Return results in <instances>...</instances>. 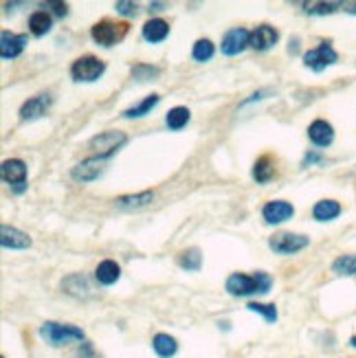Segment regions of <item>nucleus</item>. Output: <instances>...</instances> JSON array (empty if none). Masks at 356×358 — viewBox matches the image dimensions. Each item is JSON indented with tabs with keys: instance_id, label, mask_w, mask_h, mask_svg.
I'll list each match as a JSON object with an SVG mask.
<instances>
[{
	"instance_id": "f257e3e1",
	"label": "nucleus",
	"mask_w": 356,
	"mask_h": 358,
	"mask_svg": "<svg viewBox=\"0 0 356 358\" xmlns=\"http://www.w3.org/2000/svg\"><path fill=\"white\" fill-rule=\"evenodd\" d=\"M227 292L231 297H251V294H266L273 288V277L264 270H257L253 275L246 272H231L225 283Z\"/></svg>"
},
{
	"instance_id": "f03ea898",
	"label": "nucleus",
	"mask_w": 356,
	"mask_h": 358,
	"mask_svg": "<svg viewBox=\"0 0 356 358\" xmlns=\"http://www.w3.org/2000/svg\"><path fill=\"white\" fill-rule=\"evenodd\" d=\"M40 339L49 343L51 347H64L68 343H77L86 339L81 328L73 323H58V321H44L40 325Z\"/></svg>"
},
{
	"instance_id": "7ed1b4c3",
	"label": "nucleus",
	"mask_w": 356,
	"mask_h": 358,
	"mask_svg": "<svg viewBox=\"0 0 356 358\" xmlns=\"http://www.w3.org/2000/svg\"><path fill=\"white\" fill-rule=\"evenodd\" d=\"M128 143V134L121 130H106L92 136L88 141V150H92V159L108 161L112 154H117Z\"/></svg>"
},
{
	"instance_id": "20e7f679",
	"label": "nucleus",
	"mask_w": 356,
	"mask_h": 358,
	"mask_svg": "<svg viewBox=\"0 0 356 358\" xmlns=\"http://www.w3.org/2000/svg\"><path fill=\"white\" fill-rule=\"evenodd\" d=\"M128 31H130L128 23H114V20H110V18H103L90 27V38L95 44H99L103 49H110L114 44H119V42L128 36Z\"/></svg>"
},
{
	"instance_id": "39448f33",
	"label": "nucleus",
	"mask_w": 356,
	"mask_h": 358,
	"mask_svg": "<svg viewBox=\"0 0 356 358\" xmlns=\"http://www.w3.org/2000/svg\"><path fill=\"white\" fill-rule=\"evenodd\" d=\"M106 73V62L95 55H81L71 64V77L77 84L97 81Z\"/></svg>"
},
{
	"instance_id": "423d86ee",
	"label": "nucleus",
	"mask_w": 356,
	"mask_h": 358,
	"mask_svg": "<svg viewBox=\"0 0 356 358\" xmlns=\"http://www.w3.org/2000/svg\"><path fill=\"white\" fill-rule=\"evenodd\" d=\"M0 174H3V181L12 187L14 194H25L27 192V174H29V167L23 159H7L0 167Z\"/></svg>"
},
{
	"instance_id": "0eeeda50",
	"label": "nucleus",
	"mask_w": 356,
	"mask_h": 358,
	"mask_svg": "<svg viewBox=\"0 0 356 358\" xmlns=\"http://www.w3.org/2000/svg\"><path fill=\"white\" fill-rule=\"evenodd\" d=\"M337 62H339V53L334 51V47L328 40H323L317 49H310V51H306V55H303V66L315 73L326 71L328 66L337 64Z\"/></svg>"
},
{
	"instance_id": "6e6552de",
	"label": "nucleus",
	"mask_w": 356,
	"mask_h": 358,
	"mask_svg": "<svg viewBox=\"0 0 356 358\" xmlns=\"http://www.w3.org/2000/svg\"><path fill=\"white\" fill-rule=\"evenodd\" d=\"M308 244L310 238L301 233H277L268 240V248L275 251L277 255H295V253L303 251Z\"/></svg>"
},
{
	"instance_id": "1a4fd4ad",
	"label": "nucleus",
	"mask_w": 356,
	"mask_h": 358,
	"mask_svg": "<svg viewBox=\"0 0 356 358\" xmlns=\"http://www.w3.org/2000/svg\"><path fill=\"white\" fill-rule=\"evenodd\" d=\"M249 47H251V31L244 27L229 29L222 36V42H220V51H222V55L227 57H236L240 53H244Z\"/></svg>"
},
{
	"instance_id": "9d476101",
	"label": "nucleus",
	"mask_w": 356,
	"mask_h": 358,
	"mask_svg": "<svg viewBox=\"0 0 356 358\" xmlns=\"http://www.w3.org/2000/svg\"><path fill=\"white\" fill-rule=\"evenodd\" d=\"M51 106H53V94H51V92H40V94L31 97L29 101H25L23 106H20V112H18L20 121H25V123L38 121V119L44 117Z\"/></svg>"
},
{
	"instance_id": "9b49d317",
	"label": "nucleus",
	"mask_w": 356,
	"mask_h": 358,
	"mask_svg": "<svg viewBox=\"0 0 356 358\" xmlns=\"http://www.w3.org/2000/svg\"><path fill=\"white\" fill-rule=\"evenodd\" d=\"M295 216V207L288 200H268V203L262 207V218H264L266 225H281L288 222V220Z\"/></svg>"
},
{
	"instance_id": "f8f14e48",
	"label": "nucleus",
	"mask_w": 356,
	"mask_h": 358,
	"mask_svg": "<svg viewBox=\"0 0 356 358\" xmlns=\"http://www.w3.org/2000/svg\"><path fill=\"white\" fill-rule=\"evenodd\" d=\"M29 36L27 34H12V31H3L0 34V57L16 60L23 55V51L27 49Z\"/></svg>"
},
{
	"instance_id": "ddd939ff",
	"label": "nucleus",
	"mask_w": 356,
	"mask_h": 358,
	"mask_svg": "<svg viewBox=\"0 0 356 358\" xmlns=\"http://www.w3.org/2000/svg\"><path fill=\"white\" fill-rule=\"evenodd\" d=\"M279 40V31L270 25H259L251 31V49L259 51V53H264V51L273 49Z\"/></svg>"
},
{
	"instance_id": "4468645a",
	"label": "nucleus",
	"mask_w": 356,
	"mask_h": 358,
	"mask_svg": "<svg viewBox=\"0 0 356 358\" xmlns=\"http://www.w3.org/2000/svg\"><path fill=\"white\" fill-rule=\"evenodd\" d=\"M0 244H3L5 248H12V251H27V248H31V244H34V240H31L29 233H25V231L3 225V229H0Z\"/></svg>"
},
{
	"instance_id": "2eb2a0df",
	"label": "nucleus",
	"mask_w": 356,
	"mask_h": 358,
	"mask_svg": "<svg viewBox=\"0 0 356 358\" xmlns=\"http://www.w3.org/2000/svg\"><path fill=\"white\" fill-rule=\"evenodd\" d=\"M101 163H103V161L92 159V156H88L86 161L77 163V165L71 170L73 181H77V183H92V181H97V178L101 176V172H103Z\"/></svg>"
},
{
	"instance_id": "dca6fc26",
	"label": "nucleus",
	"mask_w": 356,
	"mask_h": 358,
	"mask_svg": "<svg viewBox=\"0 0 356 358\" xmlns=\"http://www.w3.org/2000/svg\"><path fill=\"white\" fill-rule=\"evenodd\" d=\"M308 139L317 147H330L334 141V128L326 119H317L308 125Z\"/></svg>"
},
{
	"instance_id": "f3484780",
	"label": "nucleus",
	"mask_w": 356,
	"mask_h": 358,
	"mask_svg": "<svg viewBox=\"0 0 356 358\" xmlns=\"http://www.w3.org/2000/svg\"><path fill=\"white\" fill-rule=\"evenodd\" d=\"M152 203H154V192L152 189H145V192H139V194L119 196L114 200V207L121 209V212H137V209H143Z\"/></svg>"
},
{
	"instance_id": "a211bd4d",
	"label": "nucleus",
	"mask_w": 356,
	"mask_h": 358,
	"mask_svg": "<svg viewBox=\"0 0 356 358\" xmlns=\"http://www.w3.org/2000/svg\"><path fill=\"white\" fill-rule=\"evenodd\" d=\"M141 36L145 42H150V44H161V42H165L167 36H170V25H167L163 18H152L143 25Z\"/></svg>"
},
{
	"instance_id": "6ab92c4d",
	"label": "nucleus",
	"mask_w": 356,
	"mask_h": 358,
	"mask_svg": "<svg viewBox=\"0 0 356 358\" xmlns=\"http://www.w3.org/2000/svg\"><path fill=\"white\" fill-rule=\"evenodd\" d=\"M277 174V167H275V161L270 154H262L259 159L253 163V181L257 185H266L275 178Z\"/></svg>"
},
{
	"instance_id": "aec40b11",
	"label": "nucleus",
	"mask_w": 356,
	"mask_h": 358,
	"mask_svg": "<svg viewBox=\"0 0 356 358\" xmlns=\"http://www.w3.org/2000/svg\"><path fill=\"white\" fill-rule=\"evenodd\" d=\"M339 216H341V205L332 198H323L312 207V218H315L317 222H332V220H337Z\"/></svg>"
},
{
	"instance_id": "412c9836",
	"label": "nucleus",
	"mask_w": 356,
	"mask_h": 358,
	"mask_svg": "<svg viewBox=\"0 0 356 358\" xmlns=\"http://www.w3.org/2000/svg\"><path fill=\"white\" fill-rule=\"evenodd\" d=\"M62 290L71 294V297H77V299L90 297V283L81 272H75V275H68L66 279H62Z\"/></svg>"
},
{
	"instance_id": "4be33fe9",
	"label": "nucleus",
	"mask_w": 356,
	"mask_h": 358,
	"mask_svg": "<svg viewBox=\"0 0 356 358\" xmlns=\"http://www.w3.org/2000/svg\"><path fill=\"white\" fill-rule=\"evenodd\" d=\"M121 277V266L114 259H103L95 268V279L101 283V286H112L117 283Z\"/></svg>"
},
{
	"instance_id": "5701e85b",
	"label": "nucleus",
	"mask_w": 356,
	"mask_h": 358,
	"mask_svg": "<svg viewBox=\"0 0 356 358\" xmlns=\"http://www.w3.org/2000/svg\"><path fill=\"white\" fill-rule=\"evenodd\" d=\"M51 27H53V18H51L49 12H44V9H38V12H34L29 16V31H31V36H36V38H42V36H47Z\"/></svg>"
},
{
	"instance_id": "b1692460",
	"label": "nucleus",
	"mask_w": 356,
	"mask_h": 358,
	"mask_svg": "<svg viewBox=\"0 0 356 358\" xmlns=\"http://www.w3.org/2000/svg\"><path fill=\"white\" fill-rule=\"evenodd\" d=\"M152 350L159 358H172L178 352V341L170 334L159 332V334H154V339H152Z\"/></svg>"
},
{
	"instance_id": "393cba45",
	"label": "nucleus",
	"mask_w": 356,
	"mask_h": 358,
	"mask_svg": "<svg viewBox=\"0 0 356 358\" xmlns=\"http://www.w3.org/2000/svg\"><path fill=\"white\" fill-rule=\"evenodd\" d=\"M159 101H161L159 94H148V97H145L143 101H139L137 106L123 110L121 117H123V119H141V117H145V114H150L156 106H159Z\"/></svg>"
},
{
	"instance_id": "a878e982",
	"label": "nucleus",
	"mask_w": 356,
	"mask_h": 358,
	"mask_svg": "<svg viewBox=\"0 0 356 358\" xmlns=\"http://www.w3.org/2000/svg\"><path fill=\"white\" fill-rule=\"evenodd\" d=\"M190 119H192L190 108H185V106H176V108H172L170 112H167L165 125H167V128H170L172 132H178V130H183L187 123H190Z\"/></svg>"
},
{
	"instance_id": "bb28decb",
	"label": "nucleus",
	"mask_w": 356,
	"mask_h": 358,
	"mask_svg": "<svg viewBox=\"0 0 356 358\" xmlns=\"http://www.w3.org/2000/svg\"><path fill=\"white\" fill-rule=\"evenodd\" d=\"M178 266L190 270V272H198L203 266V255L198 248H187L178 253Z\"/></svg>"
},
{
	"instance_id": "cd10ccee",
	"label": "nucleus",
	"mask_w": 356,
	"mask_h": 358,
	"mask_svg": "<svg viewBox=\"0 0 356 358\" xmlns=\"http://www.w3.org/2000/svg\"><path fill=\"white\" fill-rule=\"evenodd\" d=\"M299 7L303 9V14L308 16H330V14H337L343 7V3H299Z\"/></svg>"
},
{
	"instance_id": "c85d7f7f",
	"label": "nucleus",
	"mask_w": 356,
	"mask_h": 358,
	"mask_svg": "<svg viewBox=\"0 0 356 358\" xmlns=\"http://www.w3.org/2000/svg\"><path fill=\"white\" fill-rule=\"evenodd\" d=\"M216 53V47H214V42L209 40V38H201V40H196L194 42V47H192V57L196 62H209L214 57Z\"/></svg>"
},
{
	"instance_id": "c756f323",
	"label": "nucleus",
	"mask_w": 356,
	"mask_h": 358,
	"mask_svg": "<svg viewBox=\"0 0 356 358\" xmlns=\"http://www.w3.org/2000/svg\"><path fill=\"white\" fill-rule=\"evenodd\" d=\"M130 75H132L134 81H154L156 77L161 75V68L152 66V64H134L130 68Z\"/></svg>"
},
{
	"instance_id": "7c9ffc66",
	"label": "nucleus",
	"mask_w": 356,
	"mask_h": 358,
	"mask_svg": "<svg viewBox=\"0 0 356 358\" xmlns=\"http://www.w3.org/2000/svg\"><path fill=\"white\" fill-rule=\"evenodd\" d=\"M332 272H337V275H356V255H339L332 261Z\"/></svg>"
},
{
	"instance_id": "2f4dec72",
	"label": "nucleus",
	"mask_w": 356,
	"mask_h": 358,
	"mask_svg": "<svg viewBox=\"0 0 356 358\" xmlns=\"http://www.w3.org/2000/svg\"><path fill=\"white\" fill-rule=\"evenodd\" d=\"M246 308L255 314H262L266 319V323H275L277 321V305L275 303H259V301H251Z\"/></svg>"
},
{
	"instance_id": "473e14b6",
	"label": "nucleus",
	"mask_w": 356,
	"mask_h": 358,
	"mask_svg": "<svg viewBox=\"0 0 356 358\" xmlns=\"http://www.w3.org/2000/svg\"><path fill=\"white\" fill-rule=\"evenodd\" d=\"M114 9H117V14H121L125 18L137 16V12H139L137 3H125V0H119V3H114Z\"/></svg>"
},
{
	"instance_id": "72a5a7b5",
	"label": "nucleus",
	"mask_w": 356,
	"mask_h": 358,
	"mask_svg": "<svg viewBox=\"0 0 356 358\" xmlns=\"http://www.w3.org/2000/svg\"><path fill=\"white\" fill-rule=\"evenodd\" d=\"M42 7H51V9H53V14L58 16V18H64L66 14H68V5L66 3H44V5H42Z\"/></svg>"
},
{
	"instance_id": "f704fd0d",
	"label": "nucleus",
	"mask_w": 356,
	"mask_h": 358,
	"mask_svg": "<svg viewBox=\"0 0 356 358\" xmlns=\"http://www.w3.org/2000/svg\"><path fill=\"white\" fill-rule=\"evenodd\" d=\"M323 161V156L319 154V152H308L306 154V159H303V167H308V165H317V163H321Z\"/></svg>"
},
{
	"instance_id": "c9c22d12",
	"label": "nucleus",
	"mask_w": 356,
	"mask_h": 358,
	"mask_svg": "<svg viewBox=\"0 0 356 358\" xmlns=\"http://www.w3.org/2000/svg\"><path fill=\"white\" fill-rule=\"evenodd\" d=\"M165 9H167L165 3H150V9H148V12H150V14H159V12H165Z\"/></svg>"
},
{
	"instance_id": "e433bc0d",
	"label": "nucleus",
	"mask_w": 356,
	"mask_h": 358,
	"mask_svg": "<svg viewBox=\"0 0 356 358\" xmlns=\"http://www.w3.org/2000/svg\"><path fill=\"white\" fill-rule=\"evenodd\" d=\"M299 51V38H290V47H288V53L295 55Z\"/></svg>"
},
{
	"instance_id": "4c0bfd02",
	"label": "nucleus",
	"mask_w": 356,
	"mask_h": 358,
	"mask_svg": "<svg viewBox=\"0 0 356 358\" xmlns=\"http://www.w3.org/2000/svg\"><path fill=\"white\" fill-rule=\"evenodd\" d=\"M343 9H345V12H348L350 16H356V3H345Z\"/></svg>"
},
{
	"instance_id": "58836bf2",
	"label": "nucleus",
	"mask_w": 356,
	"mask_h": 358,
	"mask_svg": "<svg viewBox=\"0 0 356 358\" xmlns=\"http://www.w3.org/2000/svg\"><path fill=\"white\" fill-rule=\"evenodd\" d=\"M350 347H354V350H356V336H352V339H350Z\"/></svg>"
}]
</instances>
